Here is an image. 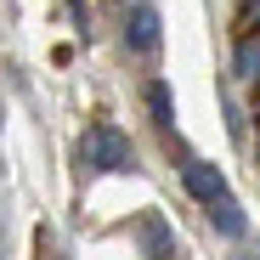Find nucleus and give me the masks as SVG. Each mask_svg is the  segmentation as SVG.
<instances>
[{
    "instance_id": "nucleus-4",
    "label": "nucleus",
    "mask_w": 260,
    "mask_h": 260,
    "mask_svg": "<svg viewBox=\"0 0 260 260\" xmlns=\"http://www.w3.org/2000/svg\"><path fill=\"white\" fill-rule=\"evenodd\" d=\"M209 226L221 232V238H243V232H249V221H243V209H238L232 192H226L221 204H209Z\"/></svg>"
},
{
    "instance_id": "nucleus-2",
    "label": "nucleus",
    "mask_w": 260,
    "mask_h": 260,
    "mask_svg": "<svg viewBox=\"0 0 260 260\" xmlns=\"http://www.w3.org/2000/svg\"><path fill=\"white\" fill-rule=\"evenodd\" d=\"M124 46L136 51V57H153V51H158V6H153V0H136V6H130V17H124Z\"/></svg>"
},
{
    "instance_id": "nucleus-3",
    "label": "nucleus",
    "mask_w": 260,
    "mask_h": 260,
    "mask_svg": "<svg viewBox=\"0 0 260 260\" xmlns=\"http://www.w3.org/2000/svg\"><path fill=\"white\" fill-rule=\"evenodd\" d=\"M181 187H187V192H192L204 209L226 198V176H221L215 164H204V158H187V164H181Z\"/></svg>"
},
{
    "instance_id": "nucleus-1",
    "label": "nucleus",
    "mask_w": 260,
    "mask_h": 260,
    "mask_svg": "<svg viewBox=\"0 0 260 260\" xmlns=\"http://www.w3.org/2000/svg\"><path fill=\"white\" fill-rule=\"evenodd\" d=\"M79 164H85V170H130L136 158H130V142L119 136L113 124H96L91 136L79 142Z\"/></svg>"
},
{
    "instance_id": "nucleus-8",
    "label": "nucleus",
    "mask_w": 260,
    "mask_h": 260,
    "mask_svg": "<svg viewBox=\"0 0 260 260\" xmlns=\"http://www.w3.org/2000/svg\"><path fill=\"white\" fill-rule=\"evenodd\" d=\"M243 28L260 34V0H243Z\"/></svg>"
},
{
    "instance_id": "nucleus-6",
    "label": "nucleus",
    "mask_w": 260,
    "mask_h": 260,
    "mask_svg": "<svg viewBox=\"0 0 260 260\" xmlns=\"http://www.w3.org/2000/svg\"><path fill=\"white\" fill-rule=\"evenodd\" d=\"M142 243H147V260H170V226L158 221H142Z\"/></svg>"
},
{
    "instance_id": "nucleus-11",
    "label": "nucleus",
    "mask_w": 260,
    "mask_h": 260,
    "mask_svg": "<svg viewBox=\"0 0 260 260\" xmlns=\"http://www.w3.org/2000/svg\"><path fill=\"white\" fill-rule=\"evenodd\" d=\"M254 113H260V102H254Z\"/></svg>"
},
{
    "instance_id": "nucleus-10",
    "label": "nucleus",
    "mask_w": 260,
    "mask_h": 260,
    "mask_svg": "<svg viewBox=\"0 0 260 260\" xmlns=\"http://www.w3.org/2000/svg\"><path fill=\"white\" fill-rule=\"evenodd\" d=\"M40 260H68V254H40Z\"/></svg>"
},
{
    "instance_id": "nucleus-7",
    "label": "nucleus",
    "mask_w": 260,
    "mask_h": 260,
    "mask_svg": "<svg viewBox=\"0 0 260 260\" xmlns=\"http://www.w3.org/2000/svg\"><path fill=\"white\" fill-rule=\"evenodd\" d=\"M147 108H153L158 130H170V124H176V108H170V85H164V79H153V85H147Z\"/></svg>"
},
{
    "instance_id": "nucleus-9",
    "label": "nucleus",
    "mask_w": 260,
    "mask_h": 260,
    "mask_svg": "<svg viewBox=\"0 0 260 260\" xmlns=\"http://www.w3.org/2000/svg\"><path fill=\"white\" fill-rule=\"evenodd\" d=\"M232 260H260V249H243V254H232Z\"/></svg>"
},
{
    "instance_id": "nucleus-5",
    "label": "nucleus",
    "mask_w": 260,
    "mask_h": 260,
    "mask_svg": "<svg viewBox=\"0 0 260 260\" xmlns=\"http://www.w3.org/2000/svg\"><path fill=\"white\" fill-rule=\"evenodd\" d=\"M232 68H238V79H260V34H243V40H238Z\"/></svg>"
}]
</instances>
